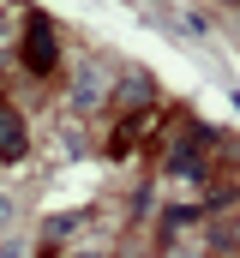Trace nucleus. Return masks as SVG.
Listing matches in <instances>:
<instances>
[{
	"mask_svg": "<svg viewBox=\"0 0 240 258\" xmlns=\"http://www.w3.org/2000/svg\"><path fill=\"white\" fill-rule=\"evenodd\" d=\"M24 150H30V132H24V114L0 108V162H18Z\"/></svg>",
	"mask_w": 240,
	"mask_h": 258,
	"instance_id": "obj_2",
	"label": "nucleus"
},
{
	"mask_svg": "<svg viewBox=\"0 0 240 258\" xmlns=\"http://www.w3.org/2000/svg\"><path fill=\"white\" fill-rule=\"evenodd\" d=\"M216 240H222V246H234V252H240V216H234V222H222V228H216Z\"/></svg>",
	"mask_w": 240,
	"mask_h": 258,
	"instance_id": "obj_4",
	"label": "nucleus"
},
{
	"mask_svg": "<svg viewBox=\"0 0 240 258\" xmlns=\"http://www.w3.org/2000/svg\"><path fill=\"white\" fill-rule=\"evenodd\" d=\"M234 6H240V0H234Z\"/></svg>",
	"mask_w": 240,
	"mask_h": 258,
	"instance_id": "obj_5",
	"label": "nucleus"
},
{
	"mask_svg": "<svg viewBox=\"0 0 240 258\" xmlns=\"http://www.w3.org/2000/svg\"><path fill=\"white\" fill-rule=\"evenodd\" d=\"M24 66L30 72H48L54 66V24L48 18H30L24 24Z\"/></svg>",
	"mask_w": 240,
	"mask_h": 258,
	"instance_id": "obj_1",
	"label": "nucleus"
},
{
	"mask_svg": "<svg viewBox=\"0 0 240 258\" xmlns=\"http://www.w3.org/2000/svg\"><path fill=\"white\" fill-rule=\"evenodd\" d=\"M72 102H78V108H96V102H102V66L96 60L78 66V96H72Z\"/></svg>",
	"mask_w": 240,
	"mask_h": 258,
	"instance_id": "obj_3",
	"label": "nucleus"
}]
</instances>
